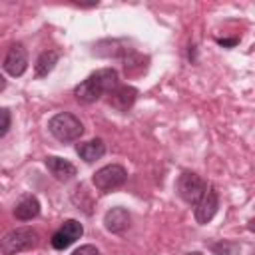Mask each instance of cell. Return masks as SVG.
I'll list each match as a JSON object with an SVG mask.
<instances>
[{
  "mask_svg": "<svg viewBox=\"0 0 255 255\" xmlns=\"http://www.w3.org/2000/svg\"><path fill=\"white\" fill-rule=\"evenodd\" d=\"M82 233H84L82 223L76 221V219H68V221H64V225L52 235V247H54V249H66V247H70L76 239H80Z\"/></svg>",
  "mask_w": 255,
  "mask_h": 255,
  "instance_id": "cell-7",
  "label": "cell"
},
{
  "mask_svg": "<svg viewBox=\"0 0 255 255\" xmlns=\"http://www.w3.org/2000/svg\"><path fill=\"white\" fill-rule=\"evenodd\" d=\"M48 129H50V133H52L58 141H62V143L76 141V139H80V135L84 133L82 122H80L76 116L68 114V112H62V114H56L54 118H50Z\"/></svg>",
  "mask_w": 255,
  "mask_h": 255,
  "instance_id": "cell-2",
  "label": "cell"
},
{
  "mask_svg": "<svg viewBox=\"0 0 255 255\" xmlns=\"http://www.w3.org/2000/svg\"><path fill=\"white\" fill-rule=\"evenodd\" d=\"M2 66L14 78H18V76H22L26 72V68H28V56H26V50H24V46L20 42H16V44H12L8 48Z\"/></svg>",
  "mask_w": 255,
  "mask_h": 255,
  "instance_id": "cell-8",
  "label": "cell"
},
{
  "mask_svg": "<svg viewBox=\"0 0 255 255\" xmlns=\"http://www.w3.org/2000/svg\"><path fill=\"white\" fill-rule=\"evenodd\" d=\"M118 86H120L118 72L114 68H102L90 74L84 82H80L74 88V96L80 104H92L100 100L104 94H110L112 90H116Z\"/></svg>",
  "mask_w": 255,
  "mask_h": 255,
  "instance_id": "cell-1",
  "label": "cell"
},
{
  "mask_svg": "<svg viewBox=\"0 0 255 255\" xmlns=\"http://www.w3.org/2000/svg\"><path fill=\"white\" fill-rule=\"evenodd\" d=\"M4 88H6V80H4V76L0 74V92H2Z\"/></svg>",
  "mask_w": 255,
  "mask_h": 255,
  "instance_id": "cell-19",
  "label": "cell"
},
{
  "mask_svg": "<svg viewBox=\"0 0 255 255\" xmlns=\"http://www.w3.org/2000/svg\"><path fill=\"white\" fill-rule=\"evenodd\" d=\"M205 187H207V181L201 179L197 173H191V171L181 173L179 179H177V193L189 205H195L199 201V197L203 195Z\"/></svg>",
  "mask_w": 255,
  "mask_h": 255,
  "instance_id": "cell-5",
  "label": "cell"
},
{
  "mask_svg": "<svg viewBox=\"0 0 255 255\" xmlns=\"http://www.w3.org/2000/svg\"><path fill=\"white\" fill-rule=\"evenodd\" d=\"M137 98V90L133 86H118L116 90L110 92V104L118 110V112H128Z\"/></svg>",
  "mask_w": 255,
  "mask_h": 255,
  "instance_id": "cell-10",
  "label": "cell"
},
{
  "mask_svg": "<svg viewBox=\"0 0 255 255\" xmlns=\"http://www.w3.org/2000/svg\"><path fill=\"white\" fill-rule=\"evenodd\" d=\"M10 129V112L6 108H0V137H4Z\"/></svg>",
  "mask_w": 255,
  "mask_h": 255,
  "instance_id": "cell-16",
  "label": "cell"
},
{
  "mask_svg": "<svg viewBox=\"0 0 255 255\" xmlns=\"http://www.w3.org/2000/svg\"><path fill=\"white\" fill-rule=\"evenodd\" d=\"M187 255H203V253H199V251H191V253H187Z\"/></svg>",
  "mask_w": 255,
  "mask_h": 255,
  "instance_id": "cell-20",
  "label": "cell"
},
{
  "mask_svg": "<svg viewBox=\"0 0 255 255\" xmlns=\"http://www.w3.org/2000/svg\"><path fill=\"white\" fill-rule=\"evenodd\" d=\"M72 255H100L94 245H80Z\"/></svg>",
  "mask_w": 255,
  "mask_h": 255,
  "instance_id": "cell-17",
  "label": "cell"
},
{
  "mask_svg": "<svg viewBox=\"0 0 255 255\" xmlns=\"http://www.w3.org/2000/svg\"><path fill=\"white\" fill-rule=\"evenodd\" d=\"M131 223V215L126 207H112L104 215V225L110 233H124Z\"/></svg>",
  "mask_w": 255,
  "mask_h": 255,
  "instance_id": "cell-9",
  "label": "cell"
},
{
  "mask_svg": "<svg viewBox=\"0 0 255 255\" xmlns=\"http://www.w3.org/2000/svg\"><path fill=\"white\" fill-rule=\"evenodd\" d=\"M46 167L48 171L58 179V181H68L76 175V167L74 163H70L68 159L64 157H56V155H50L46 157Z\"/></svg>",
  "mask_w": 255,
  "mask_h": 255,
  "instance_id": "cell-11",
  "label": "cell"
},
{
  "mask_svg": "<svg viewBox=\"0 0 255 255\" xmlns=\"http://www.w3.org/2000/svg\"><path fill=\"white\" fill-rule=\"evenodd\" d=\"M126 179H128L126 167H122V165H118V163H110V165H104L102 169H98V171L94 173L92 183H94L100 191L108 193V191H114V189L122 187V185L126 183Z\"/></svg>",
  "mask_w": 255,
  "mask_h": 255,
  "instance_id": "cell-4",
  "label": "cell"
},
{
  "mask_svg": "<svg viewBox=\"0 0 255 255\" xmlns=\"http://www.w3.org/2000/svg\"><path fill=\"white\" fill-rule=\"evenodd\" d=\"M38 213H40V201H38L34 195L22 197V199L18 201V205L14 207V215H16V219H20V221L34 219Z\"/></svg>",
  "mask_w": 255,
  "mask_h": 255,
  "instance_id": "cell-13",
  "label": "cell"
},
{
  "mask_svg": "<svg viewBox=\"0 0 255 255\" xmlns=\"http://www.w3.org/2000/svg\"><path fill=\"white\" fill-rule=\"evenodd\" d=\"M36 243H38L36 229L16 227L0 239V253L2 255H16V253H22V251H28V249L36 247Z\"/></svg>",
  "mask_w": 255,
  "mask_h": 255,
  "instance_id": "cell-3",
  "label": "cell"
},
{
  "mask_svg": "<svg viewBox=\"0 0 255 255\" xmlns=\"http://www.w3.org/2000/svg\"><path fill=\"white\" fill-rule=\"evenodd\" d=\"M76 151H78V155L84 159V161H88V163H92V161H96V159H100L104 153H106V143L100 139V137H96V139H90V141H84V143H78V147H76Z\"/></svg>",
  "mask_w": 255,
  "mask_h": 255,
  "instance_id": "cell-12",
  "label": "cell"
},
{
  "mask_svg": "<svg viewBox=\"0 0 255 255\" xmlns=\"http://www.w3.org/2000/svg\"><path fill=\"white\" fill-rule=\"evenodd\" d=\"M58 58H60V54H58L56 50H46V52H42V54L38 56V60H36V76H38V78L48 76V74L54 70Z\"/></svg>",
  "mask_w": 255,
  "mask_h": 255,
  "instance_id": "cell-14",
  "label": "cell"
},
{
  "mask_svg": "<svg viewBox=\"0 0 255 255\" xmlns=\"http://www.w3.org/2000/svg\"><path fill=\"white\" fill-rule=\"evenodd\" d=\"M237 40H219V44H223V46H233Z\"/></svg>",
  "mask_w": 255,
  "mask_h": 255,
  "instance_id": "cell-18",
  "label": "cell"
},
{
  "mask_svg": "<svg viewBox=\"0 0 255 255\" xmlns=\"http://www.w3.org/2000/svg\"><path fill=\"white\" fill-rule=\"evenodd\" d=\"M217 207H219V193L213 185H207L203 195L195 203V221L201 225L209 223L213 219V215L217 213Z\"/></svg>",
  "mask_w": 255,
  "mask_h": 255,
  "instance_id": "cell-6",
  "label": "cell"
},
{
  "mask_svg": "<svg viewBox=\"0 0 255 255\" xmlns=\"http://www.w3.org/2000/svg\"><path fill=\"white\" fill-rule=\"evenodd\" d=\"M211 249H213V253H215V255H235L239 247H237L235 243L221 241V243H213V245H211Z\"/></svg>",
  "mask_w": 255,
  "mask_h": 255,
  "instance_id": "cell-15",
  "label": "cell"
}]
</instances>
